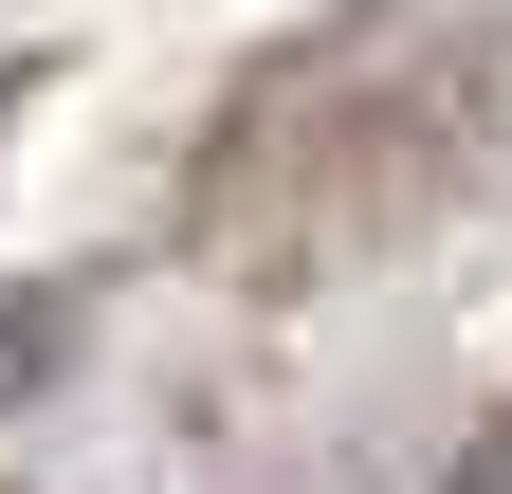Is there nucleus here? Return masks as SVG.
Wrapping results in <instances>:
<instances>
[{
	"instance_id": "obj_1",
	"label": "nucleus",
	"mask_w": 512,
	"mask_h": 494,
	"mask_svg": "<svg viewBox=\"0 0 512 494\" xmlns=\"http://www.w3.org/2000/svg\"><path fill=\"white\" fill-rule=\"evenodd\" d=\"M476 494H512V421H494V440H476Z\"/></svg>"
}]
</instances>
